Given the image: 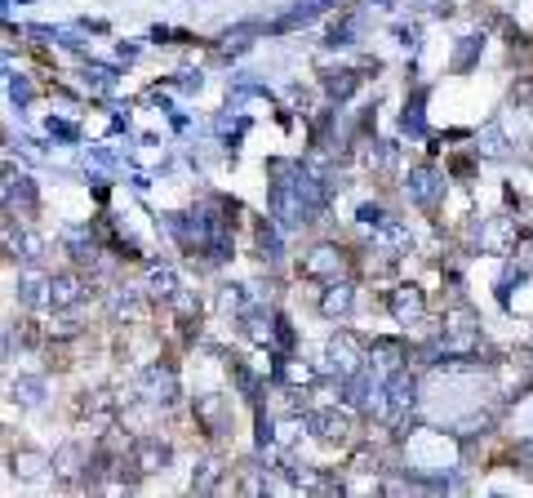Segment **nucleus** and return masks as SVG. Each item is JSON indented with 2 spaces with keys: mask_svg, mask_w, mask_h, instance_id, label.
<instances>
[{
  "mask_svg": "<svg viewBox=\"0 0 533 498\" xmlns=\"http://www.w3.org/2000/svg\"><path fill=\"white\" fill-rule=\"evenodd\" d=\"M383 387H387V405H392L387 423H400V427H404V414L418 405V378L400 365V370H392L383 378Z\"/></svg>",
  "mask_w": 533,
  "mask_h": 498,
  "instance_id": "2",
  "label": "nucleus"
},
{
  "mask_svg": "<svg viewBox=\"0 0 533 498\" xmlns=\"http://www.w3.org/2000/svg\"><path fill=\"white\" fill-rule=\"evenodd\" d=\"M76 334H80V325L72 316H63L58 325H49V339H76Z\"/></svg>",
  "mask_w": 533,
  "mask_h": 498,
  "instance_id": "37",
  "label": "nucleus"
},
{
  "mask_svg": "<svg viewBox=\"0 0 533 498\" xmlns=\"http://www.w3.org/2000/svg\"><path fill=\"white\" fill-rule=\"evenodd\" d=\"M80 298H85V285H80V276H72V271H58V276H49V307H58V312H72Z\"/></svg>",
  "mask_w": 533,
  "mask_h": 498,
  "instance_id": "10",
  "label": "nucleus"
},
{
  "mask_svg": "<svg viewBox=\"0 0 533 498\" xmlns=\"http://www.w3.org/2000/svg\"><path fill=\"white\" fill-rule=\"evenodd\" d=\"M218 477H223V463H218V459H205V463L196 468V477H191V490H196V494H209V490L218 485Z\"/></svg>",
  "mask_w": 533,
  "mask_h": 498,
  "instance_id": "25",
  "label": "nucleus"
},
{
  "mask_svg": "<svg viewBox=\"0 0 533 498\" xmlns=\"http://www.w3.org/2000/svg\"><path fill=\"white\" fill-rule=\"evenodd\" d=\"M142 289H147V298H156V303H169V298H178V276L169 271V267H147V280H142Z\"/></svg>",
  "mask_w": 533,
  "mask_h": 498,
  "instance_id": "15",
  "label": "nucleus"
},
{
  "mask_svg": "<svg viewBox=\"0 0 533 498\" xmlns=\"http://www.w3.org/2000/svg\"><path fill=\"white\" fill-rule=\"evenodd\" d=\"M80 463H89V454H85L80 445H63V450L54 454V472H58V477H67V481L80 472Z\"/></svg>",
  "mask_w": 533,
  "mask_h": 498,
  "instance_id": "21",
  "label": "nucleus"
},
{
  "mask_svg": "<svg viewBox=\"0 0 533 498\" xmlns=\"http://www.w3.org/2000/svg\"><path fill=\"white\" fill-rule=\"evenodd\" d=\"M116 409H121V400H116V391H107V387H94V391H85V400H80V414H85V418H116Z\"/></svg>",
  "mask_w": 533,
  "mask_h": 498,
  "instance_id": "17",
  "label": "nucleus"
},
{
  "mask_svg": "<svg viewBox=\"0 0 533 498\" xmlns=\"http://www.w3.org/2000/svg\"><path fill=\"white\" fill-rule=\"evenodd\" d=\"M85 85H89V90H98V94H107V90H116V72H112V67L89 63V67H85Z\"/></svg>",
  "mask_w": 533,
  "mask_h": 498,
  "instance_id": "28",
  "label": "nucleus"
},
{
  "mask_svg": "<svg viewBox=\"0 0 533 498\" xmlns=\"http://www.w3.org/2000/svg\"><path fill=\"white\" fill-rule=\"evenodd\" d=\"M245 334H250L254 343H275V316L263 312V307L245 312Z\"/></svg>",
  "mask_w": 533,
  "mask_h": 498,
  "instance_id": "19",
  "label": "nucleus"
},
{
  "mask_svg": "<svg viewBox=\"0 0 533 498\" xmlns=\"http://www.w3.org/2000/svg\"><path fill=\"white\" fill-rule=\"evenodd\" d=\"M444 192V183H440V174L431 169V165H418V169H409V196L418 201V205H436V196Z\"/></svg>",
  "mask_w": 533,
  "mask_h": 498,
  "instance_id": "12",
  "label": "nucleus"
},
{
  "mask_svg": "<svg viewBox=\"0 0 533 498\" xmlns=\"http://www.w3.org/2000/svg\"><path fill=\"white\" fill-rule=\"evenodd\" d=\"M245 307V289L241 285H223L218 289V312H241Z\"/></svg>",
  "mask_w": 533,
  "mask_h": 498,
  "instance_id": "30",
  "label": "nucleus"
},
{
  "mask_svg": "<svg viewBox=\"0 0 533 498\" xmlns=\"http://www.w3.org/2000/svg\"><path fill=\"white\" fill-rule=\"evenodd\" d=\"M18 303L22 307H40V303H49V276L45 271H22L18 276Z\"/></svg>",
  "mask_w": 533,
  "mask_h": 498,
  "instance_id": "16",
  "label": "nucleus"
},
{
  "mask_svg": "<svg viewBox=\"0 0 533 498\" xmlns=\"http://www.w3.org/2000/svg\"><path fill=\"white\" fill-rule=\"evenodd\" d=\"M351 303H356V289H351L347 280H329V289L320 294V312H325L329 321H343V316L351 312Z\"/></svg>",
  "mask_w": 533,
  "mask_h": 498,
  "instance_id": "14",
  "label": "nucleus"
},
{
  "mask_svg": "<svg viewBox=\"0 0 533 498\" xmlns=\"http://www.w3.org/2000/svg\"><path fill=\"white\" fill-rule=\"evenodd\" d=\"M476 151H485V156H507V138H503V129H498V121H489L485 124V133H480V147Z\"/></svg>",
  "mask_w": 533,
  "mask_h": 498,
  "instance_id": "26",
  "label": "nucleus"
},
{
  "mask_svg": "<svg viewBox=\"0 0 533 498\" xmlns=\"http://www.w3.org/2000/svg\"><path fill=\"white\" fill-rule=\"evenodd\" d=\"M138 396L147 400V405H173L178 400V378L169 365H147V370L138 374Z\"/></svg>",
  "mask_w": 533,
  "mask_h": 498,
  "instance_id": "3",
  "label": "nucleus"
},
{
  "mask_svg": "<svg viewBox=\"0 0 533 498\" xmlns=\"http://www.w3.org/2000/svg\"><path fill=\"white\" fill-rule=\"evenodd\" d=\"M107 312H112L116 321H133V316H138V294H133V289H112Z\"/></svg>",
  "mask_w": 533,
  "mask_h": 498,
  "instance_id": "23",
  "label": "nucleus"
},
{
  "mask_svg": "<svg viewBox=\"0 0 533 498\" xmlns=\"http://www.w3.org/2000/svg\"><path fill=\"white\" fill-rule=\"evenodd\" d=\"M400 129H404V133H422V90L409 99V107H404V116H400Z\"/></svg>",
  "mask_w": 533,
  "mask_h": 498,
  "instance_id": "29",
  "label": "nucleus"
},
{
  "mask_svg": "<svg viewBox=\"0 0 533 498\" xmlns=\"http://www.w3.org/2000/svg\"><path fill=\"white\" fill-rule=\"evenodd\" d=\"M258 249H263V258H280V253H275V249H280V241H275V232H271V228H258Z\"/></svg>",
  "mask_w": 533,
  "mask_h": 498,
  "instance_id": "36",
  "label": "nucleus"
},
{
  "mask_svg": "<svg viewBox=\"0 0 533 498\" xmlns=\"http://www.w3.org/2000/svg\"><path fill=\"white\" fill-rule=\"evenodd\" d=\"M67 253H72L76 262H98V245H94V236H85V232H72V236H67Z\"/></svg>",
  "mask_w": 533,
  "mask_h": 498,
  "instance_id": "27",
  "label": "nucleus"
},
{
  "mask_svg": "<svg viewBox=\"0 0 533 498\" xmlns=\"http://www.w3.org/2000/svg\"><path fill=\"white\" fill-rule=\"evenodd\" d=\"M320 85H325V94H329L334 103H343V99H351V94L360 90V72H356V67H329V72L320 76Z\"/></svg>",
  "mask_w": 533,
  "mask_h": 498,
  "instance_id": "13",
  "label": "nucleus"
},
{
  "mask_svg": "<svg viewBox=\"0 0 533 498\" xmlns=\"http://www.w3.org/2000/svg\"><path fill=\"white\" fill-rule=\"evenodd\" d=\"M512 245H516V223H512V219H489V223H480V249H485V253H507Z\"/></svg>",
  "mask_w": 533,
  "mask_h": 498,
  "instance_id": "11",
  "label": "nucleus"
},
{
  "mask_svg": "<svg viewBox=\"0 0 533 498\" xmlns=\"http://www.w3.org/2000/svg\"><path fill=\"white\" fill-rule=\"evenodd\" d=\"M22 210V214H36V183L27 174H13L4 169V210Z\"/></svg>",
  "mask_w": 533,
  "mask_h": 498,
  "instance_id": "9",
  "label": "nucleus"
},
{
  "mask_svg": "<svg viewBox=\"0 0 533 498\" xmlns=\"http://www.w3.org/2000/svg\"><path fill=\"white\" fill-rule=\"evenodd\" d=\"M280 374H284L289 382H302V387H307V382H316V370H311V365H298V361H284Z\"/></svg>",
  "mask_w": 533,
  "mask_h": 498,
  "instance_id": "33",
  "label": "nucleus"
},
{
  "mask_svg": "<svg viewBox=\"0 0 533 498\" xmlns=\"http://www.w3.org/2000/svg\"><path fill=\"white\" fill-rule=\"evenodd\" d=\"M409 361V352H404V343H396V339H374V365L378 370H400Z\"/></svg>",
  "mask_w": 533,
  "mask_h": 498,
  "instance_id": "18",
  "label": "nucleus"
},
{
  "mask_svg": "<svg viewBox=\"0 0 533 498\" xmlns=\"http://www.w3.org/2000/svg\"><path fill=\"white\" fill-rule=\"evenodd\" d=\"M365 361H369V352H365V343H360L351 330H338V334L325 343V365H329V374H334L338 382H347L351 374H360Z\"/></svg>",
  "mask_w": 533,
  "mask_h": 498,
  "instance_id": "1",
  "label": "nucleus"
},
{
  "mask_svg": "<svg viewBox=\"0 0 533 498\" xmlns=\"http://www.w3.org/2000/svg\"><path fill=\"white\" fill-rule=\"evenodd\" d=\"M45 468H54V463H49L45 454H36V450H18V454H13V472H18V477H40Z\"/></svg>",
  "mask_w": 533,
  "mask_h": 498,
  "instance_id": "24",
  "label": "nucleus"
},
{
  "mask_svg": "<svg viewBox=\"0 0 533 498\" xmlns=\"http://www.w3.org/2000/svg\"><path fill=\"white\" fill-rule=\"evenodd\" d=\"M9 396H13L18 405H40V400H45V382H40V378H13V382H9Z\"/></svg>",
  "mask_w": 533,
  "mask_h": 498,
  "instance_id": "22",
  "label": "nucleus"
},
{
  "mask_svg": "<svg viewBox=\"0 0 533 498\" xmlns=\"http://www.w3.org/2000/svg\"><path fill=\"white\" fill-rule=\"evenodd\" d=\"M325 9H329L325 0H298V4H293V9H289V13H284V18L275 22V31H289V27H302V22H311L316 13H325Z\"/></svg>",
  "mask_w": 533,
  "mask_h": 498,
  "instance_id": "20",
  "label": "nucleus"
},
{
  "mask_svg": "<svg viewBox=\"0 0 533 498\" xmlns=\"http://www.w3.org/2000/svg\"><path fill=\"white\" fill-rule=\"evenodd\" d=\"M196 423L205 427V436H223V432L232 427V405H227V396H214V391L196 396Z\"/></svg>",
  "mask_w": 533,
  "mask_h": 498,
  "instance_id": "7",
  "label": "nucleus"
},
{
  "mask_svg": "<svg viewBox=\"0 0 533 498\" xmlns=\"http://www.w3.org/2000/svg\"><path fill=\"white\" fill-rule=\"evenodd\" d=\"M130 459H133V468H138L142 477H156V472H165V468H169L173 450H169V441H160V436H133V441H130Z\"/></svg>",
  "mask_w": 533,
  "mask_h": 498,
  "instance_id": "4",
  "label": "nucleus"
},
{
  "mask_svg": "<svg viewBox=\"0 0 533 498\" xmlns=\"http://www.w3.org/2000/svg\"><path fill=\"white\" fill-rule=\"evenodd\" d=\"M356 219H360V228H374V232H383V228H387V214H383L378 205H360V210H356Z\"/></svg>",
  "mask_w": 533,
  "mask_h": 498,
  "instance_id": "32",
  "label": "nucleus"
},
{
  "mask_svg": "<svg viewBox=\"0 0 533 498\" xmlns=\"http://www.w3.org/2000/svg\"><path fill=\"white\" fill-rule=\"evenodd\" d=\"M343 262H347V253L338 245H316L302 253V276L307 280H338Z\"/></svg>",
  "mask_w": 533,
  "mask_h": 498,
  "instance_id": "6",
  "label": "nucleus"
},
{
  "mask_svg": "<svg viewBox=\"0 0 533 498\" xmlns=\"http://www.w3.org/2000/svg\"><path fill=\"white\" fill-rule=\"evenodd\" d=\"M9 99H13L18 107L31 103V85H27V76H13V72H9Z\"/></svg>",
  "mask_w": 533,
  "mask_h": 498,
  "instance_id": "34",
  "label": "nucleus"
},
{
  "mask_svg": "<svg viewBox=\"0 0 533 498\" xmlns=\"http://www.w3.org/2000/svg\"><path fill=\"white\" fill-rule=\"evenodd\" d=\"M476 54H480V40H471V36H467V40H462V49H458V58H453V72H467Z\"/></svg>",
  "mask_w": 533,
  "mask_h": 498,
  "instance_id": "35",
  "label": "nucleus"
},
{
  "mask_svg": "<svg viewBox=\"0 0 533 498\" xmlns=\"http://www.w3.org/2000/svg\"><path fill=\"white\" fill-rule=\"evenodd\" d=\"M307 427H311L316 441H325V445H347V441H351V414H347V409H316V414L307 418Z\"/></svg>",
  "mask_w": 533,
  "mask_h": 498,
  "instance_id": "5",
  "label": "nucleus"
},
{
  "mask_svg": "<svg viewBox=\"0 0 533 498\" xmlns=\"http://www.w3.org/2000/svg\"><path fill=\"white\" fill-rule=\"evenodd\" d=\"M387 307H392L396 325H418L422 312H427V294H422L418 285H396L392 298H387Z\"/></svg>",
  "mask_w": 533,
  "mask_h": 498,
  "instance_id": "8",
  "label": "nucleus"
},
{
  "mask_svg": "<svg viewBox=\"0 0 533 498\" xmlns=\"http://www.w3.org/2000/svg\"><path fill=\"white\" fill-rule=\"evenodd\" d=\"M351 36H356V13H347L343 22H334V31H329V45H356Z\"/></svg>",
  "mask_w": 533,
  "mask_h": 498,
  "instance_id": "31",
  "label": "nucleus"
}]
</instances>
